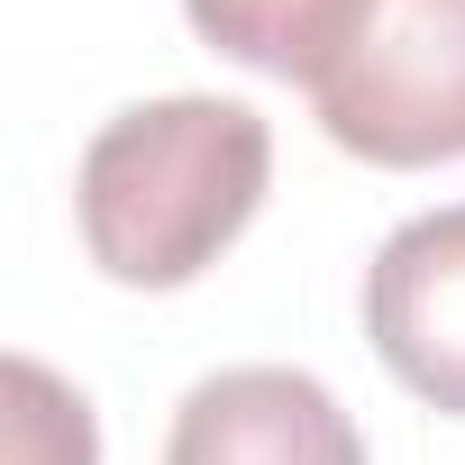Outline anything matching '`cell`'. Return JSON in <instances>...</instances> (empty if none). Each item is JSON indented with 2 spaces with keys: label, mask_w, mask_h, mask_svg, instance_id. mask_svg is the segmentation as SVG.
<instances>
[{
  "label": "cell",
  "mask_w": 465,
  "mask_h": 465,
  "mask_svg": "<svg viewBox=\"0 0 465 465\" xmlns=\"http://www.w3.org/2000/svg\"><path fill=\"white\" fill-rule=\"evenodd\" d=\"M329 146L420 173L465 155V0H365L347 46L311 74Z\"/></svg>",
  "instance_id": "2"
},
{
  "label": "cell",
  "mask_w": 465,
  "mask_h": 465,
  "mask_svg": "<svg viewBox=\"0 0 465 465\" xmlns=\"http://www.w3.org/2000/svg\"><path fill=\"white\" fill-rule=\"evenodd\" d=\"M365 338L401 392L465 420V201L420 210L365 265Z\"/></svg>",
  "instance_id": "3"
},
{
  "label": "cell",
  "mask_w": 465,
  "mask_h": 465,
  "mask_svg": "<svg viewBox=\"0 0 465 465\" xmlns=\"http://www.w3.org/2000/svg\"><path fill=\"white\" fill-rule=\"evenodd\" d=\"M274 183V128L247 101L219 92H164L83 146L74 173V228L83 256L128 292H183L247 238Z\"/></svg>",
  "instance_id": "1"
},
{
  "label": "cell",
  "mask_w": 465,
  "mask_h": 465,
  "mask_svg": "<svg viewBox=\"0 0 465 465\" xmlns=\"http://www.w3.org/2000/svg\"><path fill=\"white\" fill-rule=\"evenodd\" d=\"M164 465H374L347 401L302 365L201 374L173 411Z\"/></svg>",
  "instance_id": "4"
},
{
  "label": "cell",
  "mask_w": 465,
  "mask_h": 465,
  "mask_svg": "<svg viewBox=\"0 0 465 465\" xmlns=\"http://www.w3.org/2000/svg\"><path fill=\"white\" fill-rule=\"evenodd\" d=\"M183 19L201 46H219L228 64L247 74H274V83H302L347 46V28L365 19V0H183Z\"/></svg>",
  "instance_id": "5"
},
{
  "label": "cell",
  "mask_w": 465,
  "mask_h": 465,
  "mask_svg": "<svg viewBox=\"0 0 465 465\" xmlns=\"http://www.w3.org/2000/svg\"><path fill=\"white\" fill-rule=\"evenodd\" d=\"M0 465H101L92 401L37 356L0 365Z\"/></svg>",
  "instance_id": "6"
}]
</instances>
